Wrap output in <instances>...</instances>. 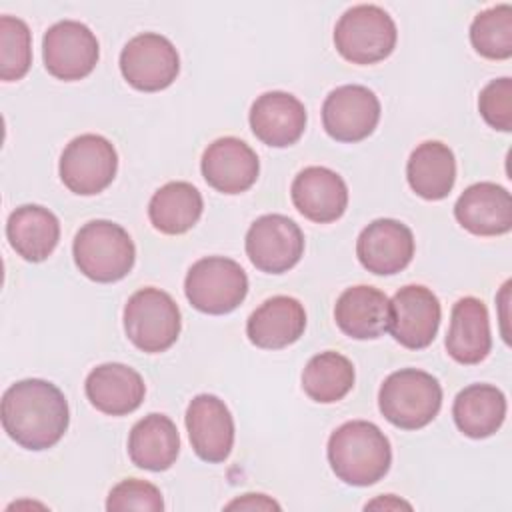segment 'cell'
Listing matches in <instances>:
<instances>
[{"label":"cell","instance_id":"obj_17","mask_svg":"<svg viewBox=\"0 0 512 512\" xmlns=\"http://www.w3.org/2000/svg\"><path fill=\"white\" fill-rule=\"evenodd\" d=\"M248 120L260 142L272 148H286L304 134L306 108L294 94L272 90L254 100Z\"/></svg>","mask_w":512,"mask_h":512},{"label":"cell","instance_id":"obj_32","mask_svg":"<svg viewBox=\"0 0 512 512\" xmlns=\"http://www.w3.org/2000/svg\"><path fill=\"white\" fill-rule=\"evenodd\" d=\"M164 508L162 492L146 480L126 478L118 482L106 500V510L120 512V510H150L160 512Z\"/></svg>","mask_w":512,"mask_h":512},{"label":"cell","instance_id":"obj_16","mask_svg":"<svg viewBox=\"0 0 512 512\" xmlns=\"http://www.w3.org/2000/svg\"><path fill=\"white\" fill-rule=\"evenodd\" d=\"M200 168L204 180L214 190L222 194H240L256 182L260 162L256 152L244 140L224 136L208 144Z\"/></svg>","mask_w":512,"mask_h":512},{"label":"cell","instance_id":"obj_15","mask_svg":"<svg viewBox=\"0 0 512 512\" xmlns=\"http://www.w3.org/2000/svg\"><path fill=\"white\" fill-rule=\"evenodd\" d=\"M360 264L378 276H390L404 270L414 256L412 230L394 218L370 222L356 240Z\"/></svg>","mask_w":512,"mask_h":512},{"label":"cell","instance_id":"obj_1","mask_svg":"<svg viewBox=\"0 0 512 512\" xmlns=\"http://www.w3.org/2000/svg\"><path fill=\"white\" fill-rule=\"evenodd\" d=\"M68 422L66 396L48 380H20L2 396V428L26 450L52 448L68 430Z\"/></svg>","mask_w":512,"mask_h":512},{"label":"cell","instance_id":"obj_6","mask_svg":"<svg viewBox=\"0 0 512 512\" xmlns=\"http://www.w3.org/2000/svg\"><path fill=\"white\" fill-rule=\"evenodd\" d=\"M182 316L174 298L160 288H140L124 306V332L142 352L168 350L180 334Z\"/></svg>","mask_w":512,"mask_h":512},{"label":"cell","instance_id":"obj_11","mask_svg":"<svg viewBox=\"0 0 512 512\" xmlns=\"http://www.w3.org/2000/svg\"><path fill=\"white\" fill-rule=\"evenodd\" d=\"M100 46L94 32L78 20L52 24L42 38L46 70L64 82L86 78L98 62Z\"/></svg>","mask_w":512,"mask_h":512},{"label":"cell","instance_id":"obj_13","mask_svg":"<svg viewBox=\"0 0 512 512\" xmlns=\"http://www.w3.org/2000/svg\"><path fill=\"white\" fill-rule=\"evenodd\" d=\"M442 318L438 296L420 284L400 288L390 300V334L410 350H422L436 338Z\"/></svg>","mask_w":512,"mask_h":512},{"label":"cell","instance_id":"obj_27","mask_svg":"<svg viewBox=\"0 0 512 512\" xmlns=\"http://www.w3.org/2000/svg\"><path fill=\"white\" fill-rule=\"evenodd\" d=\"M452 416L464 436L488 438L504 424L506 396L492 384H470L454 398Z\"/></svg>","mask_w":512,"mask_h":512},{"label":"cell","instance_id":"obj_14","mask_svg":"<svg viewBox=\"0 0 512 512\" xmlns=\"http://www.w3.org/2000/svg\"><path fill=\"white\" fill-rule=\"evenodd\" d=\"M186 430L196 456L218 464L228 458L234 446V418L214 394H198L186 408Z\"/></svg>","mask_w":512,"mask_h":512},{"label":"cell","instance_id":"obj_8","mask_svg":"<svg viewBox=\"0 0 512 512\" xmlns=\"http://www.w3.org/2000/svg\"><path fill=\"white\" fill-rule=\"evenodd\" d=\"M118 170L114 144L100 134H80L66 144L60 156L62 184L80 196H94L108 188Z\"/></svg>","mask_w":512,"mask_h":512},{"label":"cell","instance_id":"obj_30","mask_svg":"<svg viewBox=\"0 0 512 512\" xmlns=\"http://www.w3.org/2000/svg\"><path fill=\"white\" fill-rule=\"evenodd\" d=\"M470 42L474 50L488 60H506L512 56V6L498 4L480 14L470 24Z\"/></svg>","mask_w":512,"mask_h":512},{"label":"cell","instance_id":"obj_35","mask_svg":"<svg viewBox=\"0 0 512 512\" xmlns=\"http://www.w3.org/2000/svg\"><path fill=\"white\" fill-rule=\"evenodd\" d=\"M366 510L368 508H384V510H398V508H412L408 502H404V500H398L396 496H392V494H386V496H382V498H376V500H372V502H368L366 506H364Z\"/></svg>","mask_w":512,"mask_h":512},{"label":"cell","instance_id":"obj_4","mask_svg":"<svg viewBox=\"0 0 512 512\" xmlns=\"http://www.w3.org/2000/svg\"><path fill=\"white\" fill-rule=\"evenodd\" d=\"M442 406V386L436 376L418 368L392 372L380 386L378 408L382 416L402 430L430 424Z\"/></svg>","mask_w":512,"mask_h":512},{"label":"cell","instance_id":"obj_19","mask_svg":"<svg viewBox=\"0 0 512 512\" xmlns=\"http://www.w3.org/2000/svg\"><path fill=\"white\" fill-rule=\"evenodd\" d=\"M458 224L476 236H500L512 228L510 192L494 182L468 186L454 204Z\"/></svg>","mask_w":512,"mask_h":512},{"label":"cell","instance_id":"obj_9","mask_svg":"<svg viewBox=\"0 0 512 512\" xmlns=\"http://www.w3.org/2000/svg\"><path fill=\"white\" fill-rule=\"evenodd\" d=\"M120 72L132 88L158 92L176 80L180 56L166 36L144 32L124 44L120 52Z\"/></svg>","mask_w":512,"mask_h":512},{"label":"cell","instance_id":"obj_12","mask_svg":"<svg viewBox=\"0 0 512 512\" xmlns=\"http://www.w3.org/2000/svg\"><path fill=\"white\" fill-rule=\"evenodd\" d=\"M380 120L378 96L360 84L334 88L322 104V126L338 142H360L368 138Z\"/></svg>","mask_w":512,"mask_h":512},{"label":"cell","instance_id":"obj_20","mask_svg":"<svg viewBox=\"0 0 512 512\" xmlns=\"http://www.w3.org/2000/svg\"><path fill=\"white\" fill-rule=\"evenodd\" d=\"M90 404L108 416H126L134 412L146 394L142 376L120 362H106L96 366L84 382Z\"/></svg>","mask_w":512,"mask_h":512},{"label":"cell","instance_id":"obj_25","mask_svg":"<svg viewBox=\"0 0 512 512\" xmlns=\"http://www.w3.org/2000/svg\"><path fill=\"white\" fill-rule=\"evenodd\" d=\"M180 452V434L166 414H148L128 436V456L134 466L150 472L168 470Z\"/></svg>","mask_w":512,"mask_h":512},{"label":"cell","instance_id":"obj_31","mask_svg":"<svg viewBox=\"0 0 512 512\" xmlns=\"http://www.w3.org/2000/svg\"><path fill=\"white\" fill-rule=\"evenodd\" d=\"M32 64V34L16 16L0 18V78L14 82L26 76Z\"/></svg>","mask_w":512,"mask_h":512},{"label":"cell","instance_id":"obj_10","mask_svg":"<svg viewBox=\"0 0 512 512\" xmlns=\"http://www.w3.org/2000/svg\"><path fill=\"white\" fill-rule=\"evenodd\" d=\"M246 256L266 274H282L294 268L304 254L300 226L284 214H264L246 232Z\"/></svg>","mask_w":512,"mask_h":512},{"label":"cell","instance_id":"obj_21","mask_svg":"<svg viewBox=\"0 0 512 512\" xmlns=\"http://www.w3.org/2000/svg\"><path fill=\"white\" fill-rule=\"evenodd\" d=\"M304 328V306L292 296H272L248 316L246 336L262 350H280L294 344Z\"/></svg>","mask_w":512,"mask_h":512},{"label":"cell","instance_id":"obj_24","mask_svg":"<svg viewBox=\"0 0 512 512\" xmlns=\"http://www.w3.org/2000/svg\"><path fill=\"white\" fill-rule=\"evenodd\" d=\"M6 238L18 256L28 262H42L58 246L60 222L48 208L24 204L8 216Z\"/></svg>","mask_w":512,"mask_h":512},{"label":"cell","instance_id":"obj_18","mask_svg":"<svg viewBox=\"0 0 512 512\" xmlns=\"http://www.w3.org/2000/svg\"><path fill=\"white\" fill-rule=\"evenodd\" d=\"M296 210L318 224L338 220L348 206V186L340 174L326 166H308L290 188Z\"/></svg>","mask_w":512,"mask_h":512},{"label":"cell","instance_id":"obj_33","mask_svg":"<svg viewBox=\"0 0 512 512\" xmlns=\"http://www.w3.org/2000/svg\"><path fill=\"white\" fill-rule=\"evenodd\" d=\"M480 116L488 126L510 132L512 130V80L508 76L490 80L478 96Z\"/></svg>","mask_w":512,"mask_h":512},{"label":"cell","instance_id":"obj_26","mask_svg":"<svg viewBox=\"0 0 512 512\" xmlns=\"http://www.w3.org/2000/svg\"><path fill=\"white\" fill-rule=\"evenodd\" d=\"M406 178L410 188L424 200L446 198L456 182L454 152L438 142L428 140L418 144L406 164Z\"/></svg>","mask_w":512,"mask_h":512},{"label":"cell","instance_id":"obj_28","mask_svg":"<svg viewBox=\"0 0 512 512\" xmlns=\"http://www.w3.org/2000/svg\"><path fill=\"white\" fill-rule=\"evenodd\" d=\"M204 200L196 186L190 182H168L160 186L148 204V218L162 234H184L202 216Z\"/></svg>","mask_w":512,"mask_h":512},{"label":"cell","instance_id":"obj_34","mask_svg":"<svg viewBox=\"0 0 512 512\" xmlns=\"http://www.w3.org/2000/svg\"><path fill=\"white\" fill-rule=\"evenodd\" d=\"M280 510V504L266 494H244L226 504V510Z\"/></svg>","mask_w":512,"mask_h":512},{"label":"cell","instance_id":"obj_2","mask_svg":"<svg viewBox=\"0 0 512 512\" xmlns=\"http://www.w3.org/2000/svg\"><path fill=\"white\" fill-rule=\"evenodd\" d=\"M328 462L338 480L350 486H372L392 464L388 436L368 420H350L338 426L326 446Z\"/></svg>","mask_w":512,"mask_h":512},{"label":"cell","instance_id":"obj_23","mask_svg":"<svg viewBox=\"0 0 512 512\" xmlns=\"http://www.w3.org/2000/svg\"><path fill=\"white\" fill-rule=\"evenodd\" d=\"M492 348L490 318L484 302L464 296L452 306L446 350L458 364H480Z\"/></svg>","mask_w":512,"mask_h":512},{"label":"cell","instance_id":"obj_7","mask_svg":"<svg viewBox=\"0 0 512 512\" xmlns=\"http://www.w3.org/2000/svg\"><path fill=\"white\" fill-rule=\"evenodd\" d=\"M184 294L204 314H228L244 302L248 276L232 258L206 256L190 266L184 280Z\"/></svg>","mask_w":512,"mask_h":512},{"label":"cell","instance_id":"obj_29","mask_svg":"<svg viewBox=\"0 0 512 512\" xmlns=\"http://www.w3.org/2000/svg\"><path fill=\"white\" fill-rule=\"evenodd\" d=\"M354 366L340 352L326 350L308 360L302 370V390L310 400L332 404L342 400L354 386Z\"/></svg>","mask_w":512,"mask_h":512},{"label":"cell","instance_id":"obj_5","mask_svg":"<svg viewBox=\"0 0 512 512\" xmlns=\"http://www.w3.org/2000/svg\"><path fill=\"white\" fill-rule=\"evenodd\" d=\"M398 32L392 16L376 4L348 8L334 26V46L352 64H376L392 54Z\"/></svg>","mask_w":512,"mask_h":512},{"label":"cell","instance_id":"obj_22","mask_svg":"<svg viewBox=\"0 0 512 512\" xmlns=\"http://www.w3.org/2000/svg\"><path fill=\"white\" fill-rule=\"evenodd\" d=\"M334 320L354 340L380 338L390 326V300L374 286L346 288L336 300Z\"/></svg>","mask_w":512,"mask_h":512},{"label":"cell","instance_id":"obj_3","mask_svg":"<svg viewBox=\"0 0 512 512\" xmlns=\"http://www.w3.org/2000/svg\"><path fill=\"white\" fill-rule=\"evenodd\" d=\"M72 254L78 270L102 284L128 276L136 260L130 234L112 220L86 222L74 236Z\"/></svg>","mask_w":512,"mask_h":512}]
</instances>
